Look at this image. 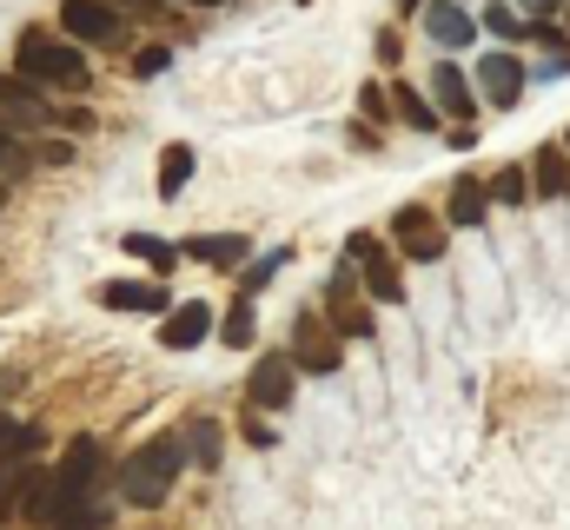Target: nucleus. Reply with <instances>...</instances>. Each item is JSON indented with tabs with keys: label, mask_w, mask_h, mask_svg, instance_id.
<instances>
[{
	"label": "nucleus",
	"mask_w": 570,
	"mask_h": 530,
	"mask_svg": "<svg viewBox=\"0 0 570 530\" xmlns=\"http://www.w3.org/2000/svg\"><path fill=\"white\" fill-rule=\"evenodd\" d=\"M531 179H538V199H564L570 193V146L564 139H558V146L544 139V146L531 153Z\"/></svg>",
	"instance_id": "nucleus-17"
},
{
	"label": "nucleus",
	"mask_w": 570,
	"mask_h": 530,
	"mask_svg": "<svg viewBox=\"0 0 570 530\" xmlns=\"http://www.w3.org/2000/svg\"><path fill=\"white\" fill-rule=\"evenodd\" d=\"M392 239H399L405 259H419V265L444 259V226H438L431 206H399V213H392Z\"/></svg>",
	"instance_id": "nucleus-10"
},
{
	"label": "nucleus",
	"mask_w": 570,
	"mask_h": 530,
	"mask_svg": "<svg viewBox=\"0 0 570 530\" xmlns=\"http://www.w3.org/2000/svg\"><path fill=\"white\" fill-rule=\"evenodd\" d=\"M47 478H53V471H40L33 458L7 464V484H0V524H20V518H33V504H40Z\"/></svg>",
	"instance_id": "nucleus-13"
},
{
	"label": "nucleus",
	"mask_w": 570,
	"mask_h": 530,
	"mask_svg": "<svg viewBox=\"0 0 570 530\" xmlns=\"http://www.w3.org/2000/svg\"><path fill=\"white\" fill-rule=\"evenodd\" d=\"M246 444H253V451H266V444H273V431H266V424H259V404H253V411H246Z\"/></svg>",
	"instance_id": "nucleus-33"
},
{
	"label": "nucleus",
	"mask_w": 570,
	"mask_h": 530,
	"mask_svg": "<svg viewBox=\"0 0 570 530\" xmlns=\"http://www.w3.org/2000/svg\"><path fill=\"white\" fill-rule=\"evenodd\" d=\"M253 338H259V312H253V298L239 292V298L219 312V345H226V352H246Z\"/></svg>",
	"instance_id": "nucleus-20"
},
{
	"label": "nucleus",
	"mask_w": 570,
	"mask_h": 530,
	"mask_svg": "<svg viewBox=\"0 0 570 530\" xmlns=\"http://www.w3.org/2000/svg\"><path fill=\"white\" fill-rule=\"evenodd\" d=\"M345 259H358V272H365V298H379V305H399L405 298V272L379 246V233H352L345 239Z\"/></svg>",
	"instance_id": "nucleus-5"
},
{
	"label": "nucleus",
	"mask_w": 570,
	"mask_h": 530,
	"mask_svg": "<svg viewBox=\"0 0 570 530\" xmlns=\"http://www.w3.org/2000/svg\"><path fill=\"white\" fill-rule=\"evenodd\" d=\"M40 444H47V431H40V424H20V418H7V411H0V464L33 458Z\"/></svg>",
	"instance_id": "nucleus-21"
},
{
	"label": "nucleus",
	"mask_w": 570,
	"mask_h": 530,
	"mask_svg": "<svg viewBox=\"0 0 570 530\" xmlns=\"http://www.w3.org/2000/svg\"><path fill=\"white\" fill-rule=\"evenodd\" d=\"M60 33H73L80 47H120L127 13L114 0H60Z\"/></svg>",
	"instance_id": "nucleus-4"
},
{
	"label": "nucleus",
	"mask_w": 570,
	"mask_h": 530,
	"mask_svg": "<svg viewBox=\"0 0 570 530\" xmlns=\"http://www.w3.org/2000/svg\"><path fill=\"white\" fill-rule=\"evenodd\" d=\"M491 193H498V206H531L538 199V179H531V166H504L491 179Z\"/></svg>",
	"instance_id": "nucleus-22"
},
{
	"label": "nucleus",
	"mask_w": 570,
	"mask_h": 530,
	"mask_svg": "<svg viewBox=\"0 0 570 530\" xmlns=\"http://www.w3.org/2000/svg\"><path fill=\"white\" fill-rule=\"evenodd\" d=\"M0 199H7V179H0Z\"/></svg>",
	"instance_id": "nucleus-40"
},
{
	"label": "nucleus",
	"mask_w": 570,
	"mask_h": 530,
	"mask_svg": "<svg viewBox=\"0 0 570 530\" xmlns=\"http://www.w3.org/2000/svg\"><path fill=\"white\" fill-rule=\"evenodd\" d=\"M13 73L40 80V87H87V53L73 33H53V27H20L13 40Z\"/></svg>",
	"instance_id": "nucleus-2"
},
{
	"label": "nucleus",
	"mask_w": 570,
	"mask_h": 530,
	"mask_svg": "<svg viewBox=\"0 0 570 530\" xmlns=\"http://www.w3.org/2000/svg\"><path fill=\"white\" fill-rule=\"evenodd\" d=\"M564 13V0H524V20H558Z\"/></svg>",
	"instance_id": "nucleus-35"
},
{
	"label": "nucleus",
	"mask_w": 570,
	"mask_h": 530,
	"mask_svg": "<svg viewBox=\"0 0 570 530\" xmlns=\"http://www.w3.org/2000/svg\"><path fill=\"white\" fill-rule=\"evenodd\" d=\"M27 159H33V146H27V132H20V127H7V120H0V179H20V173H27Z\"/></svg>",
	"instance_id": "nucleus-25"
},
{
	"label": "nucleus",
	"mask_w": 570,
	"mask_h": 530,
	"mask_svg": "<svg viewBox=\"0 0 570 530\" xmlns=\"http://www.w3.org/2000/svg\"><path fill=\"white\" fill-rule=\"evenodd\" d=\"M379 60H385V67H399V60H405V47H399V33H392V27L379 33Z\"/></svg>",
	"instance_id": "nucleus-34"
},
{
	"label": "nucleus",
	"mask_w": 570,
	"mask_h": 530,
	"mask_svg": "<svg viewBox=\"0 0 570 530\" xmlns=\"http://www.w3.org/2000/svg\"><path fill=\"white\" fill-rule=\"evenodd\" d=\"M166 67H173V47H159V40H153V47H140V53H134V80H159Z\"/></svg>",
	"instance_id": "nucleus-29"
},
{
	"label": "nucleus",
	"mask_w": 570,
	"mask_h": 530,
	"mask_svg": "<svg viewBox=\"0 0 570 530\" xmlns=\"http://www.w3.org/2000/svg\"><path fill=\"white\" fill-rule=\"evenodd\" d=\"M179 253H186L193 265H213V272H233V265L253 259L246 233H193V239H179Z\"/></svg>",
	"instance_id": "nucleus-14"
},
{
	"label": "nucleus",
	"mask_w": 570,
	"mask_h": 530,
	"mask_svg": "<svg viewBox=\"0 0 570 530\" xmlns=\"http://www.w3.org/2000/svg\"><path fill=\"white\" fill-rule=\"evenodd\" d=\"M186 7H226V0H186Z\"/></svg>",
	"instance_id": "nucleus-38"
},
{
	"label": "nucleus",
	"mask_w": 570,
	"mask_h": 530,
	"mask_svg": "<svg viewBox=\"0 0 570 530\" xmlns=\"http://www.w3.org/2000/svg\"><path fill=\"white\" fill-rule=\"evenodd\" d=\"M206 338H219V312L199 305V298H186V305H173V312L159 318V345H166V352H193V345H206Z\"/></svg>",
	"instance_id": "nucleus-12"
},
{
	"label": "nucleus",
	"mask_w": 570,
	"mask_h": 530,
	"mask_svg": "<svg viewBox=\"0 0 570 530\" xmlns=\"http://www.w3.org/2000/svg\"><path fill=\"white\" fill-rule=\"evenodd\" d=\"M358 107H365V120H399V107L385 100V87H379V80H365V87H358Z\"/></svg>",
	"instance_id": "nucleus-30"
},
{
	"label": "nucleus",
	"mask_w": 570,
	"mask_h": 530,
	"mask_svg": "<svg viewBox=\"0 0 570 530\" xmlns=\"http://www.w3.org/2000/svg\"><path fill=\"white\" fill-rule=\"evenodd\" d=\"M285 265H292V246H279V253H266V259H253V265H246V278H239V292H246V298H259V292H266V285L279 278Z\"/></svg>",
	"instance_id": "nucleus-26"
},
{
	"label": "nucleus",
	"mask_w": 570,
	"mask_h": 530,
	"mask_svg": "<svg viewBox=\"0 0 570 530\" xmlns=\"http://www.w3.org/2000/svg\"><path fill=\"white\" fill-rule=\"evenodd\" d=\"M219 444H226V438H219V424H213V418H193V424H186V451H193V464H199V471H213V464H219Z\"/></svg>",
	"instance_id": "nucleus-23"
},
{
	"label": "nucleus",
	"mask_w": 570,
	"mask_h": 530,
	"mask_svg": "<svg viewBox=\"0 0 570 530\" xmlns=\"http://www.w3.org/2000/svg\"><path fill=\"white\" fill-rule=\"evenodd\" d=\"M114 7H120L127 20H159V13H166V0H114Z\"/></svg>",
	"instance_id": "nucleus-32"
},
{
	"label": "nucleus",
	"mask_w": 570,
	"mask_h": 530,
	"mask_svg": "<svg viewBox=\"0 0 570 530\" xmlns=\"http://www.w3.org/2000/svg\"><path fill=\"white\" fill-rule=\"evenodd\" d=\"M484 33H491V40H518V33H531V27H524V13H518V7L491 0V7H484Z\"/></svg>",
	"instance_id": "nucleus-27"
},
{
	"label": "nucleus",
	"mask_w": 570,
	"mask_h": 530,
	"mask_svg": "<svg viewBox=\"0 0 570 530\" xmlns=\"http://www.w3.org/2000/svg\"><path fill=\"white\" fill-rule=\"evenodd\" d=\"M127 253H134V259H146L153 272H173V265L186 259L173 239H153V233H127Z\"/></svg>",
	"instance_id": "nucleus-24"
},
{
	"label": "nucleus",
	"mask_w": 570,
	"mask_h": 530,
	"mask_svg": "<svg viewBox=\"0 0 570 530\" xmlns=\"http://www.w3.org/2000/svg\"><path fill=\"white\" fill-rule=\"evenodd\" d=\"M186 464H193L186 431H153L146 444L127 451V464H120V498H127L134 511H159V504L173 498V484H179Z\"/></svg>",
	"instance_id": "nucleus-1"
},
{
	"label": "nucleus",
	"mask_w": 570,
	"mask_h": 530,
	"mask_svg": "<svg viewBox=\"0 0 570 530\" xmlns=\"http://www.w3.org/2000/svg\"><path fill=\"white\" fill-rule=\"evenodd\" d=\"M564 73H570V47H558V60L538 67V80H564Z\"/></svg>",
	"instance_id": "nucleus-36"
},
{
	"label": "nucleus",
	"mask_w": 570,
	"mask_h": 530,
	"mask_svg": "<svg viewBox=\"0 0 570 530\" xmlns=\"http://www.w3.org/2000/svg\"><path fill=\"white\" fill-rule=\"evenodd\" d=\"M524 87H531V73H524V60L518 53H484L478 60V94H484V107H498V114H511L518 100H524Z\"/></svg>",
	"instance_id": "nucleus-7"
},
{
	"label": "nucleus",
	"mask_w": 570,
	"mask_h": 530,
	"mask_svg": "<svg viewBox=\"0 0 570 530\" xmlns=\"http://www.w3.org/2000/svg\"><path fill=\"white\" fill-rule=\"evenodd\" d=\"M392 107H399V120H405L412 132H438L444 127V114H438V100H431L425 87H405V80H399V87H392Z\"/></svg>",
	"instance_id": "nucleus-19"
},
{
	"label": "nucleus",
	"mask_w": 570,
	"mask_h": 530,
	"mask_svg": "<svg viewBox=\"0 0 570 530\" xmlns=\"http://www.w3.org/2000/svg\"><path fill=\"white\" fill-rule=\"evenodd\" d=\"M292 365L305 372V379H332L338 372V352H345V338H338V325L325 318V312H298L292 318Z\"/></svg>",
	"instance_id": "nucleus-3"
},
{
	"label": "nucleus",
	"mask_w": 570,
	"mask_h": 530,
	"mask_svg": "<svg viewBox=\"0 0 570 530\" xmlns=\"http://www.w3.org/2000/svg\"><path fill=\"white\" fill-rule=\"evenodd\" d=\"M94 305H100V312H153V318L173 312L166 285H153V278H100V285H94Z\"/></svg>",
	"instance_id": "nucleus-11"
},
{
	"label": "nucleus",
	"mask_w": 570,
	"mask_h": 530,
	"mask_svg": "<svg viewBox=\"0 0 570 530\" xmlns=\"http://www.w3.org/2000/svg\"><path fill=\"white\" fill-rule=\"evenodd\" d=\"M0 120L20 132H40L53 120V107H47V87L40 80H27V73H0Z\"/></svg>",
	"instance_id": "nucleus-8"
},
{
	"label": "nucleus",
	"mask_w": 570,
	"mask_h": 530,
	"mask_svg": "<svg viewBox=\"0 0 570 530\" xmlns=\"http://www.w3.org/2000/svg\"><path fill=\"white\" fill-rule=\"evenodd\" d=\"M33 159H40V166H73V139H40Z\"/></svg>",
	"instance_id": "nucleus-31"
},
{
	"label": "nucleus",
	"mask_w": 570,
	"mask_h": 530,
	"mask_svg": "<svg viewBox=\"0 0 570 530\" xmlns=\"http://www.w3.org/2000/svg\"><path fill=\"white\" fill-rule=\"evenodd\" d=\"M298 392V365H292V352H266L253 372H246V404H259V411H285Z\"/></svg>",
	"instance_id": "nucleus-9"
},
{
	"label": "nucleus",
	"mask_w": 570,
	"mask_h": 530,
	"mask_svg": "<svg viewBox=\"0 0 570 530\" xmlns=\"http://www.w3.org/2000/svg\"><path fill=\"white\" fill-rule=\"evenodd\" d=\"M193 166H199V153H193L186 139H173V146L159 153V179H153V186H159V199H166V206H173V199L186 193V179H193Z\"/></svg>",
	"instance_id": "nucleus-18"
},
{
	"label": "nucleus",
	"mask_w": 570,
	"mask_h": 530,
	"mask_svg": "<svg viewBox=\"0 0 570 530\" xmlns=\"http://www.w3.org/2000/svg\"><path fill=\"white\" fill-rule=\"evenodd\" d=\"M425 94L438 100V114H444V120H458V127H471V120L484 114V94H478V80H464V67H451V60H438V67H431Z\"/></svg>",
	"instance_id": "nucleus-6"
},
{
	"label": "nucleus",
	"mask_w": 570,
	"mask_h": 530,
	"mask_svg": "<svg viewBox=\"0 0 570 530\" xmlns=\"http://www.w3.org/2000/svg\"><path fill=\"white\" fill-rule=\"evenodd\" d=\"M564 146H570V132H564Z\"/></svg>",
	"instance_id": "nucleus-41"
},
{
	"label": "nucleus",
	"mask_w": 570,
	"mask_h": 530,
	"mask_svg": "<svg viewBox=\"0 0 570 530\" xmlns=\"http://www.w3.org/2000/svg\"><path fill=\"white\" fill-rule=\"evenodd\" d=\"M107 524H114V511H107V504L94 498V504H80V511H67V518H60L53 530H107Z\"/></svg>",
	"instance_id": "nucleus-28"
},
{
	"label": "nucleus",
	"mask_w": 570,
	"mask_h": 530,
	"mask_svg": "<svg viewBox=\"0 0 570 530\" xmlns=\"http://www.w3.org/2000/svg\"><path fill=\"white\" fill-rule=\"evenodd\" d=\"M0 484H7V464H0Z\"/></svg>",
	"instance_id": "nucleus-39"
},
{
	"label": "nucleus",
	"mask_w": 570,
	"mask_h": 530,
	"mask_svg": "<svg viewBox=\"0 0 570 530\" xmlns=\"http://www.w3.org/2000/svg\"><path fill=\"white\" fill-rule=\"evenodd\" d=\"M491 206H498L491 179L458 173V179H451V199H444V219H451V226H484V213H491Z\"/></svg>",
	"instance_id": "nucleus-15"
},
{
	"label": "nucleus",
	"mask_w": 570,
	"mask_h": 530,
	"mask_svg": "<svg viewBox=\"0 0 570 530\" xmlns=\"http://www.w3.org/2000/svg\"><path fill=\"white\" fill-rule=\"evenodd\" d=\"M392 7H399V13H425L431 0H392Z\"/></svg>",
	"instance_id": "nucleus-37"
},
{
	"label": "nucleus",
	"mask_w": 570,
	"mask_h": 530,
	"mask_svg": "<svg viewBox=\"0 0 570 530\" xmlns=\"http://www.w3.org/2000/svg\"><path fill=\"white\" fill-rule=\"evenodd\" d=\"M419 20H425V33H431V40H438V47H451V53H464V47L478 40V20H471V13H464L458 0H431V7L419 13Z\"/></svg>",
	"instance_id": "nucleus-16"
}]
</instances>
